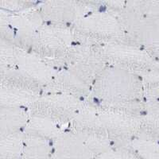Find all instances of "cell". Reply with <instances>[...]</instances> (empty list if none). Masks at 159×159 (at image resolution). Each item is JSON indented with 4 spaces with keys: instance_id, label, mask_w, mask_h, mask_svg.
I'll return each instance as SVG.
<instances>
[{
    "instance_id": "10",
    "label": "cell",
    "mask_w": 159,
    "mask_h": 159,
    "mask_svg": "<svg viewBox=\"0 0 159 159\" xmlns=\"http://www.w3.org/2000/svg\"><path fill=\"white\" fill-rule=\"evenodd\" d=\"M135 137L159 143V100H146L141 123Z\"/></svg>"
},
{
    "instance_id": "2",
    "label": "cell",
    "mask_w": 159,
    "mask_h": 159,
    "mask_svg": "<svg viewBox=\"0 0 159 159\" xmlns=\"http://www.w3.org/2000/svg\"><path fill=\"white\" fill-rule=\"evenodd\" d=\"M72 30L75 39L91 46L123 42L127 38L120 20L107 12H89L73 24Z\"/></svg>"
},
{
    "instance_id": "7",
    "label": "cell",
    "mask_w": 159,
    "mask_h": 159,
    "mask_svg": "<svg viewBox=\"0 0 159 159\" xmlns=\"http://www.w3.org/2000/svg\"><path fill=\"white\" fill-rule=\"evenodd\" d=\"M94 154L73 130H63L52 141L51 159H95Z\"/></svg>"
},
{
    "instance_id": "4",
    "label": "cell",
    "mask_w": 159,
    "mask_h": 159,
    "mask_svg": "<svg viewBox=\"0 0 159 159\" xmlns=\"http://www.w3.org/2000/svg\"><path fill=\"white\" fill-rule=\"evenodd\" d=\"M81 99L65 93H45L28 107L31 116L47 119L63 127L72 123L85 105Z\"/></svg>"
},
{
    "instance_id": "9",
    "label": "cell",
    "mask_w": 159,
    "mask_h": 159,
    "mask_svg": "<svg viewBox=\"0 0 159 159\" xmlns=\"http://www.w3.org/2000/svg\"><path fill=\"white\" fill-rule=\"evenodd\" d=\"M30 113L22 107H1V131L0 137L23 132L30 119Z\"/></svg>"
},
{
    "instance_id": "6",
    "label": "cell",
    "mask_w": 159,
    "mask_h": 159,
    "mask_svg": "<svg viewBox=\"0 0 159 159\" xmlns=\"http://www.w3.org/2000/svg\"><path fill=\"white\" fill-rule=\"evenodd\" d=\"M119 19L132 42L143 48L159 45V15H140L123 5Z\"/></svg>"
},
{
    "instance_id": "14",
    "label": "cell",
    "mask_w": 159,
    "mask_h": 159,
    "mask_svg": "<svg viewBox=\"0 0 159 159\" xmlns=\"http://www.w3.org/2000/svg\"><path fill=\"white\" fill-rule=\"evenodd\" d=\"M24 138L23 132L0 137V159H19L23 149Z\"/></svg>"
},
{
    "instance_id": "8",
    "label": "cell",
    "mask_w": 159,
    "mask_h": 159,
    "mask_svg": "<svg viewBox=\"0 0 159 159\" xmlns=\"http://www.w3.org/2000/svg\"><path fill=\"white\" fill-rule=\"evenodd\" d=\"M89 12L87 5L77 2H48L44 3L40 11L44 20L54 24H74Z\"/></svg>"
},
{
    "instance_id": "17",
    "label": "cell",
    "mask_w": 159,
    "mask_h": 159,
    "mask_svg": "<svg viewBox=\"0 0 159 159\" xmlns=\"http://www.w3.org/2000/svg\"><path fill=\"white\" fill-rule=\"evenodd\" d=\"M95 159H139L128 147H112L96 156Z\"/></svg>"
},
{
    "instance_id": "1",
    "label": "cell",
    "mask_w": 159,
    "mask_h": 159,
    "mask_svg": "<svg viewBox=\"0 0 159 159\" xmlns=\"http://www.w3.org/2000/svg\"><path fill=\"white\" fill-rule=\"evenodd\" d=\"M90 95L100 106L143 113L144 87L137 74L116 66H106L92 84Z\"/></svg>"
},
{
    "instance_id": "11",
    "label": "cell",
    "mask_w": 159,
    "mask_h": 159,
    "mask_svg": "<svg viewBox=\"0 0 159 159\" xmlns=\"http://www.w3.org/2000/svg\"><path fill=\"white\" fill-rule=\"evenodd\" d=\"M40 96L37 92L13 87L7 85H1V105L2 107H29L30 105Z\"/></svg>"
},
{
    "instance_id": "12",
    "label": "cell",
    "mask_w": 159,
    "mask_h": 159,
    "mask_svg": "<svg viewBox=\"0 0 159 159\" xmlns=\"http://www.w3.org/2000/svg\"><path fill=\"white\" fill-rule=\"evenodd\" d=\"M51 150L52 141L40 136L25 134L19 159H51Z\"/></svg>"
},
{
    "instance_id": "3",
    "label": "cell",
    "mask_w": 159,
    "mask_h": 159,
    "mask_svg": "<svg viewBox=\"0 0 159 159\" xmlns=\"http://www.w3.org/2000/svg\"><path fill=\"white\" fill-rule=\"evenodd\" d=\"M75 39L71 29L57 24L42 25L35 33L31 49L32 53L49 65L52 61L66 65L75 45Z\"/></svg>"
},
{
    "instance_id": "16",
    "label": "cell",
    "mask_w": 159,
    "mask_h": 159,
    "mask_svg": "<svg viewBox=\"0 0 159 159\" xmlns=\"http://www.w3.org/2000/svg\"><path fill=\"white\" fill-rule=\"evenodd\" d=\"M125 5L140 15H159V1H134L127 2Z\"/></svg>"
},
{
    "instance_id": "18",
    "label": "cell",
    "mask_w": 159,
    "mask_h": 159,
    "mask_svg": "<svg viewBox=\"0 0 159 159\" xmlns=\"http://www.w3.org/2000/svg\"><path fill=\"white\" fill-rule=\"evenodd\" d=\"M144 49H146V50L148 51L149 53H150L154 59L158 60L159 61V45L154 46V47L144 48Z\"/></svg>"
},
{
    "instance_id": "13",
    "label": "cell",
    "mask_w": 159,
    "mask_h": 159,
    "mask_svg": "<svg viewBox=\"0 0 159 159\" xmlns=\"http://www.w3.org/2000/svg\"><path fill=\"white\" fill-rule=\"evenodd\" d=\"M64 130L62 126L47 119L31 116L27 126L24 129L25 134L40 136L52 141Z\"/></svg>"
},
{
    "instance_id": "15",
    "label": "cell",
    "mask_w": 159,
    "mask_h": 159,
    "mask_svg": "<svg viewBox=\"0 0 159 159\" xmlns=\"http://www.w3.org/2000/svg\"><path fill=\"white\" fill-rule=\"evenodd\" d=\"M139 159H159V143L134 138L127 146Z\"/></svg>"
},
{
    "instance_id": "5",
    "label": "cell",
    "mask_w": 159,
    "mask_h": 159,
    "mask_svg": "<svg viewBox=\"0 0 159 159\" xmlns=\"http://www.w3.org/2000/svg\"><path fill=\"white\" fill-rule=\"evenodd\" d=\"M107 63L134 72L141 77L155 61L146 49L127 39L99 48Z\"/></svg>"
}]
</instances>
